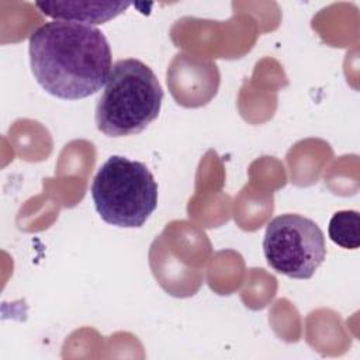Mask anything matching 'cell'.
<instances>
[{
  "mask_svg": "<svg viewBox=\"0 0 360 360\" xmlns=\"http://www.w3.org/2000/svg\"><path fill=\"white\" fill-rule=\"evenodd\" d=\"M90 194L101 219L120 228H141L158 207V184L150 170L120 155L98 167Z\"/></svg>",
  "mask_w": 360,
  "mask_h": 360,
  "instance_id": "3",
  "label": "cell"
},
{
  "mask_svg": "<svg viewBox=\"0 0 360 360\" xmlns=\"http://www.w3.org/2000/svg\"><path fill=\"white\" fill-rule=\"evenodd\" d=\"M263 253L269 266L290 278L308 280L326 257L325 235L300 214H281L266 228Z\"/></svg>",
  "mask_w": 360,
  "mask_h": 360,
  "instance_id": "4",
  "label": "cell"
},
{
  "mask_svg": "<svg viewBox=\"0 0 360 360\" xmlns=\"http://www.w3.org/2000/svg\"><path fill=\"white\" fill-rule=\"evenodd\" d=\"M359 225L360 219L357 211H338L329 221V238L333 243L343 249H357L360 245Z\"/></svg>",
  "mask_w": 360,
  "mask_h": 360,
  "instance_id": "6",
  "label": "cell"
},
{
  "mask_svg": "<svg viewBox=\"0 0 360 360\" xmlns=\"http://www.w3.org/2000/svg\"><path fill=\"white\" fill-rule=\"evenodd\" d=\"M37 8L53 20L83 24H104L122 14L128 1H37Z\"/></svg>",
  "mask_w": 360,
  "mask_h": 360,
  "instance_id": "5",
  "label": "cell"
},
{
  "mask_svg": "<svg viewBox=\"0 0 360 360\" xmlns=\"http://www.w3.org/2000/svg\"><path fill=\"white\" fill-rule=\"evenodd\" d=\"M28 55L32 75L51 96L80 100L105 86L111 68V48L94 25L53 20L30 35Z\"/></svg>",
  "mask_w": 360,
  "mask_h": 360,
  "instance_id": "1",
  "label": "cell"
},
{
  "mask_svg": "<svg viewBox=\"0 0 360 360\" xmlns=\"http://www.w3.org/2000/svg\"><path fill=\"white\" fill-rule=\"evenodd\" d=\"M163 101L153 70L139 59L117 60L96 105V127L111 138L142 132L158 118Z\"/></svg>",
  "mask_w": 360,
  "mask_h": 360,
  "instance_id": "2",
  "label": "cell"
}]
</instances>
